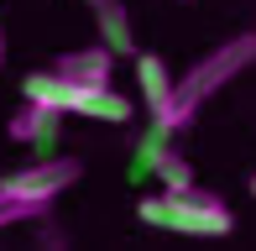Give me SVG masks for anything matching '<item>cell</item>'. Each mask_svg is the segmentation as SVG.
<instances>
[{"label":"cell","mask_w":256,"mask_h":251,"mask_svg":"<svg viewBox=\"0 0 256 251\" xmlns=\"http://www.w3.org/2000/svg\"><path fill=\"white\" fill-rule=\"evenodd\" d=\"M52 68H63L68 78H78V84H110V74H115V52L104 48H74V52H63Z\"/></svg>","instance_id":"obj_8"},{"label":"cell","mask_w":256,"mask_h":251,"mask_svg":"<svg viewBox=\"0 0 256 251\" xmlns=\"http://www.w3.org/2000/svg\"><path fill=\"white\" fill-rule=\"evenodd\" d=\"M84 6H100V0H84Z\"/></svg>","instance_id":"obj_14"},{"label":"cell","mask_w":256,"mask_h":251,"mask_svg":"<svg viewBox=\"0 0 256 251\" xmlns=\"http://www.w3.org/2000/svg\"><path fill=\"white\" fill-rule=\"evenodd\" d=\"M58 126H63V110H52V105H37V100H26V105H21L16 116H10V142L48 152V146L58 142Z\"/></svg>","instance_id":"obj_6"},{"label":"cell","mask_w":256,"mask_h":251,"mask_svg":"<svg viewBox=\"0 0 256 251\" xmlns=\"http://www.w3.org/2000/svg\"><path fill=\"white\" fill-rule=\"evenodd\" d=\"M94 16H100V42L115 52V58H131V52H136V32H131L126 6H120V0H100Z\"/></svg>","instance_id":"obj_9"},{"label":"cell","mask_w":256,"mask_h":251,"mask_svg":"<svg viewBox=\"0 0 256 251\" xmlns=\"http://www.w3.org/2000/svg\"><path fill=\"white\" fill-rule=\"evenodd\" d=\"M0 63H6V32H0Z\"/></svg>","instance_id":"obj_12"},{"label":"cell","mask_w":256,"mask_h":251,"mask_svg":"<svg viewBox=\"0 0 256 251\" xmlns=\"http://www.w3.org/2000/svg\"><path fill=\"white\" fill-rule=\"evenodd\" d=\"M78 157H37L32 168H16L10 178H0L6 188H16V194H37V199H58L63 188H74L78 184Z\"/></svg>","instance_id":"obj_3"},{"label":"cell","mask_w":256,"mask_h":251,"mask_svg":"<svg viewBox=\"0 0 256 251\" xmlns=\"http://www.w3.org/2000/svg\"><path fill=\"white\" fill-rule=\"evenodd\" d=\"M74 116H84V120H104V126H126V120H131V100H126L120 89H110V84H89L84 94H78Z\"/></svg>","instance_id":"obj_7"},{"label":"cell","mask_w":256,"mask_h":251,"mask_svg":"<svg viewBox=\"0 0 256 251\" xmlns=\"http://www.w3.org/2000/svg\"><path fill=\"white\" fill-rule=\"evenodd\" d=\"M142 225L152 230H172V236H230L236 230V214H230L225 199L204 194L199 184L194 188H162V194H146L136 204Z\"/></svg>","instance_id":"obj_1"},{"label":"cell","mask_w":256,"mask_h":251,"mask_svg":"<svg viewBox=\"0 0 256 251\" xmlns=\"http://www.w3.org/2000/svg\"><path fill=\"white\" fill-rule=\"evenodd\" d=\"M256 63V32H240V37H230V42H220V48H209L199 63L188 68V74L178 78V100H172V126H188L199 110L209 105V100L220 94V89L230 84L236 74H246V68Z\"/></svg>","instance_id":"obj_2"},{"label":"cell","mask_w":256,"mask_h":251,"mask_svg":"<svg viewBox=\"0 0 256 251\" xmlns=\"http://www.w3.org/2000/svg\"><path fill=\"white\" fill-rule=\"evenodd\" d=\"M152 173L162 178V188H194L199 178H194V162L183 152H172V146H162V152L152 157Z\"/></svg>","instance_id":"obj_11"},{"label":"cell","mask_w":256,"mask_h":251,"mask_svg":"<svg viewBox=\"0 0 256 251\" xmlns=\"http://www.w3.org/2000/svg\"><path fill=\"white\" fill-rule=\"evenodd\" d=\"M136 84H142V100L146 110H152L157 126H172V100H178V78L168 74V63L157 58V52H142L136 58ZM178 131V126H172Z\"/></svg>","instance_id":"obj_4"},{"label":"cell","mask_w":256,"mask_h":251,"mask_svg":"<svg viewBox=\"0 0 256 251\" xmlns=\"http://www.w3.org/2000/svg\"><path fill=\"white\" fill-rule=\"evenodd\" d=\"M84 89H89V84L68 78L63 68H32V74L21 78V94H26V100L52 105V110H63V116H74V105H78V94H84Z\"/></svg>","instance_id":"obj_5"},{"label":"cell","mask_w":256,"mask_h":251,"mask_svg":"<svg viewBox=\"0 0 256 251\" xmlns=\"http://www.w3.org/2000/svg\"><path fill=\"white\" fill-rule=\"evenodd\" d=\"M52 214V199H37V194H16L0 184V230L6 225H21V220H48Z\"/></svg>","instance_id":"obj_10"},{"label":"cell","mask_w":256,"mask_h":251,"mask_svg":"<svg viewBox=\"0 0 256 251\" xmlns=\"http://www.w3.org/2000/svg\"><path fill=\"white\" fill-rule=\"evenodd\" d=\"M246 188H251V199H256V173H251V184H246Z\"/></svg>","instance_id":"obj_13"}]
</instances>
